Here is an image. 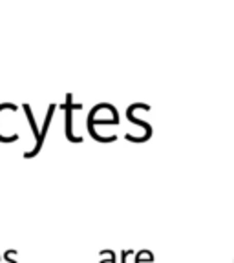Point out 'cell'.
I'll list each match as a JSON object with an SVG mask.
<instances>
[{"label": "cell", "mask_w": 234, "mask_h": 263, "mask_svg": "<svg viewBox=\"0 0 234 263\" xmlns=\"http://www.w3.org/2000/svg\"><path fill=\"white\" fill-rule=\"evenodd\" d=\"M61 108L64 110V136L71 143H82V137L74 134V111L82 110V103H74V95L68 93L64 99V103L61 104Z\"/></svg>", "instance_id": "cell-1"}, {"label": "cell", "mask_w": 234, "mask_h": 263, "mask_svg": "<svg viewBox=\"0 0 234 263\" xmlns=\"http://www.w3.org/2000/svg\"><path fill=\"white\" fill-rule=\"evenodd\" d=\"M55 110H57V104L51 103V104L48 106V111H46L44 124H42L41 134H39L37 141H35V146H33V150H29V152H26V154H24L26 159H31V157H35V156H37V154L42 150V146H44V141H46V136H48V130H49V123H51V119H53Z\"/></svg>", "instance_id": "cell-2"}, {"label": "cell", "mask_w": 234, "mask_h": 263, "mask_svg": "<svg viewBox=\"0 0 234 263\" xmlns=\"http://www.w3.org/2000/svg\"><path fill=\"white\" fill-rule=\"evenodd\" d=\"M22 110H24L26 117H28V123L29 126H31V132H33V137H35V141H37L39 134H41V130H39L37 123H35V117H33V111H31V106L29 104H22Z\"/></svg>", "instance_id": "cell-3"}, {"label": "cell", "mask_w": 234, "mask_h": 263, "mask_svg": "<svg viewBox=\"0 0 234 263\" xmlns=\"http://www.w3.org/2000/svg\"><path fill=\"white\" fill-rule=\"evenodd\" d=\"M136 263H154V254L150 251H139L136 254Z\"/></svg>", "instance_id": "cell-4"}, {"label": "cell", "mask_w": 234, "mask_h": 263, "mask_svg": "<svg viewBox=\"0 0 234 263\" xmlns=\"http://www.w3.org/2000/svg\"><path fill=\"white\" fill-rule=\"evenodd\" d=\"M130 254H136V251H134V249H127V251L121 252V263H127V256H130Z\"/></svg>", "instance_id": "cell-5"}, {"label": "cell", "mask_w": 234, "mask_h": 263, "mask_svg": "<svg viewBox=\"0 0 234 263\" xmlns=\"http://www.w3.org/2000/svg\"><path fill=\"white\" fill-rule=\"evenodd\" d=\"M108 256H110V258H108V259H101V263H117V259H115V252H114V251H108Z\"/></svg>", "instance_id": "cell-6"}]
</instances>
